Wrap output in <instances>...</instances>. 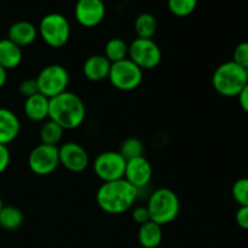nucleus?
I'll return each instance as SVG.
<instances>
[{
    "instance_id": "bb28decb",
    "label": "nucleus",
    "mask_w": 248,
    "mask_h": 248,
    "mask_svg": "<svg viewBox=\"0 0 248 248\" xmlns=\"http://www.w3.org/2000/svg\"><path fill=\"white\" fill-rule=\"evenodd\" d=\"M232 61L242 68L248 67V41H242L235 47Z\"/></svg>"
},
{
    "instance_id": "b1692460",
    "label": "nucleus",
    "mask_w": 248,
    "mask_h": 248,
    "mask_svg": "<svg viewBox=\"0 0 248 248\" xmlns=\"http://www.w3.org/2000/svg\"><path fill=\"white\" fill-rule=\"evenodd\" d=\"M144 144L140 140L136 137L126 138L120 145L119 153L124 156V159L127 160L135 159V157L144 156Z\"/></svg>"
},
{
    "instance_id": "6ab92c4d",
    "label": "nucleus",
    "mask_w": 248,
    "mask_h": 248,
    "mask_svg": "<svg viewBox=\"0 0 248 248\" xmlns=\"http://www.w3.org/2000/svg\"><path fill=\"white\" fill-rule=\"evenodd\" d=\"M162 228L156 223L149 222L140 225L138 229V242L143 248H156L162 242Z\"/></svg>"
},
{
    "instance_id": "a878e982",
    "label": "nucleus",
    "mask_w": 248,
    "mask_h": 248,
    "mask_svg": "<svg viewBox=\"0 0 248 248\" xmlns=\"http://www.w3.org/2000/svg\"><path fill=\"white\" fill-rule=\"evenodd\" d=\"M232 195L240 206H248V177L237 179L232 184Z\"/></svg>"
},
{
    "instance_id": "c85d7f7f",
    "label": "nucleus",
    "mask_w": 248,
    "mask_h": 248,
    "mask_svg": "<svg viewBox=\"0 0 248 248\" xmlns=\"http://www.w3.org/2000/svg\"><path fill=\"white\" fill-rule=\"evenodd\" d=\"M131 216H132V219L140 225L144 224V223L150 220V216L149 212H148L147 206H137V207H135L132 210Z\"/></svg>"
},
{
    "instance_id": "9b49d317",
    "label": "nucleus",
    "mask_w": 248,
    "mask_h": 248,
    "mask_svg": "<svg viewBox=\"0 0 248 248\" xmlns=\"http://www.w3.org/2000/svg\"><path fill=\"white\" fill-rule=\"evenodd\" d=\"M60 165L73 173L84 172L90 165V156L82 145L67 142L58 148Z\"/></svg>"
},
{
    "instance_id": "f8f14e48",
    "label": "nucleus",
    "mask_w": 248,
    "mask_h": 248,
    "mask_svg": "<svg viewBox=\"0 0 248 248\" xmlns=\"http://www.w3.org/2000/svg\"><path fill=\"white\" fill-rule=\"evenodd\" d=\"M74 15L80 26L93 28L101 24L106 17V5L103 0H78Z\"/></svg>"
},
{
    "instance_id": "72a5a7b5",
    "label": "nucleus",
    "mask_w": 248,
    "mask_h": 248,
    "mask_svg": "<svg viewBox=\"0 0 248 248\" xmlns=\"http://www.w3.org/2000/svg\"><path fill=\"white\" fill-rule=\"evenodd\" d=\"M2 200H1V198H0V211H1V208H2Z\"/></svg>"
},
{
    "instance_id": "2eb2a0df",
    "label": "nucleus",
    "mask_w": 248,
    "mask_h": 248,
    "mask_svg": "<svg viewBox=\"0 0 248 248\" xmlns=\"http://www.w3.org/2000/svg\"><path fill=\"white\" fill-rule=\"evenodd\" d=\"M38 35V28L28 21L15 22L10 26L9 31H7V39L21 48L33 44Z\"/></svg>"
},
{
    "instance_id": "4468645a",
    "label": "nucleus",
    "mask_w": 248,
    "mask_h": 248,
    "mask_svg": "<svg viewBox=\"0 0 248 248\" xmlns=\"http://www.w3.org/2000/svg\"><path fill=\"white\" fill-rule=\"evenodd\" d=\"M111 63L104 55H92L82 65V73L90 81L98 82L108 79Z\"/></svg>"
},
{
    "instance_id": "ddd939ff",
    "label": "nucleus",
    "mask_w": 248,
    "mask_h": 248,
    "mask_svg": "<svg viewBox=\"0 0 248 248\" xmlns=\"http://www.w3.org/2000/svg\"><path fill=\"white\" fill-rule=\"evenodd\" d=\"M153 178V167L144 156L135 157L126 161L124 179L138 190L149 186Z\"/></svg>"
},
{
    "instance_id": "c756f323",
    "label": "nucleus",
    "mask_w": 248,
    "mask_h": 248,
    "mask_svg": "<svg viewBox=\"0 0 248 248\" xmlns=\"http://www.w3.org/2000/svg\"><path fill=\"white\" fill-rule=\"evenodd\" d=\"M235 222L241 229L248 230V206H240L235 215Z\"/></svg>"
},
{
    "instance_id": "7ed1b4c3",
    "label": "nucleus",
    "mask_w": 248,
    "mask_h": 248,
    "mask_svg": "<svg viewBox=\"0 0 248 248\" xmlns=\"http://www.w3.org/2000/svg\"><path fill=\"white\" fill-rule=\"evenodd\" d=\"M248 82L245 68L234 61H228L216 68L212 75L213 89L220 96L237 97Z\"/></svg>"
},
{
    "instance_id": "0eeeda50",
    "label": "nucleus",
    "mask_w": 248,
    "mask_h": 248,
    "mask_svg": "<svg viewBox=\"0 0 248 248\" xmlns=\"http://www.w3.org/2000/svg\"><path fill=\"white\" fill-rule=\"evenodd\" d=\"M108 80L120 91H133L143 81V70L130 58L111 63Z\"/></svg>"
},
{
    "instance_id": "412c9836",
    "label": "nucleus",
    "mask_w": 248,
    "mask_h": 248,
    "mask_svg": "<svg viewBox=\"0 0 248 248\" xmlns=\"http://www.w3.org/2000/svg\"><path fill=\"white\" fill-rule=\"evenodd\" d=\"M23 224V213L15 206H2L0 211V227L5 230H17Z\"/></svg>"
},
{
    "instance_id": "1a4fd4ad",
    "label": "nucleus",
    "mask_w": 248,
    "mask_h": 248,
    "mask_svg": "<svg viewBox=\"0 0 248 248\" xmlns=\"http://www.w3.org/2000/svg\"><path fill=\"white\" fill-rule=\"evenodd\" d=\"M92 166L96 176L106 183L124 178L126 160L119 152L108 150L97 155Z\"/></svg>"
},
{
    "instance_id": "f257e3e1",
    "label": "nucleus",
    "mask_w": 248,
    "mask_h": 248,
    "mask_svg": "<svg viewBox=\"0 0 248 248\" xmlns=\"http://www.w3.org/2000/svg\"><path fill=\"white\" fill-rule=\"evenodd\" d=\"M140 190L126 179L106 182L98 188L96 201L98 207L108 215H123L135 205Z\"/></svg>"
},
{
    "instance_id": "aec40b11",
    "label": "nucleus",
    "mask_w": 248,
    "mask_h": 248,
    "mask_svg": "<svg viewBox=\"0 0 248 248\" xmlns=\"http://www.w3.org/2000/svg\"><path fill=\"white\" fill-rule=\"evenodd\" d=\"M157 31L156 18L149 12H143L138 15L135 21V31L137 38L153 39Z\"/></svg>"
},
{
    "instance_id": "9d476101",
    "label": "nucleus",
    "mask_w": 248,
    "mask_h": 248,
    "mask_svg": "<svg viewBox=\"0 0 248 248\" xmlns=\"http://www.w3.org/2000/svg\"><path fill=\"white\" fill-rule=\"evenodd\" d=\"M28 166L36 176H48L60 166L58 147L39 144L34 148L28 156Z\"/></svg>"
},
{
    "instance_id": "393cba45",
    "label": "nucleus",
    "mask_w": 248,
    "mask_h": 248,
    "mask_svg": "<svg viewBox=\"0 0 248 248\" xmlns=\"http://www.w3.org/2000/svg\"><path fill=\"white\" fill-rule=\"evenodd\" d=\"M199 0H167L170 12L177 17H186L195 11Z\"/></svg>"
},
{
    "instance_id": "cd10ccee",
    "label": "nucleus",
    "mask_w": 248,
    "mask_h": 248,
    "mask_svg": "<svg viewBox=\"0 0 248 248\" xmlns=\"http://www.w3.org/2000/svg\"><path fill=\"white\" fill-rule=\"evenodd\" d=\"M18 91L24 98H28V97L34 96V94L39 93V89H38V84H36L35 79H24L23 81L19 84L18 86Z\"/></svg>"
},
{
    "instance_id": "2f4dec72",
    "label": "nucleus",
    "mask_w": 248,
    "mask_h": 248,
    "mask_svg": "<svg viewBox=\"0 0 248 248\" xmlns=\"http://www.w3.org/2000/svg\"><path fill=\"white\" fill-rule=\"evenodd\" d=\"M237 98H239V104L240 107H241L242 110H244L246 114H248V82L246 86L244 87V90L240 92Z\"/></svg>"
},
{
    "instance_id": "473e14b6",
    "label": "nucleus",
    "mask_w": 248,
    "mask_h": 248,
    "mask_svg": "<svg viewBox=\"0 0 248 248\" xmlns=\"http://www.w3.org/2000/svg\"><path fill=\"white\" fill-rule=\"evenodd\" d=\"M7 70L4 69V68L0 65V89L4 87V85L6 84V79H7Z\"/></svg>"
},
{
    "instance_id": "6e6552de",
    "label": "nucleus",
    "mask_w": 248,
    "mask_h": 248,
    "mask_svg": "<svg viewBox=\"0 0 248 248\" xmlns=\"http://www.w3.org/2000/svg\"><path fill=\"white\" fill-rule=\"evenodd\" d=\"M128 58L142 70H149L160 64L162 52L153 39L136 38L128 45Z\"/></svg>"
},
{
    "instance_id": "dca6fc26",
    "label": "nucleus",
    "mask_w": 248,
    "mask_h": 248,
    "mask_svg": "<svg viewBox=\"0 0 248 248\" xmlns=\"http://www.w3.org/2000/svg\"><path fill=\"white\" fill-rule=\"evenodd\" d=\"M21 123L16 114L7 108H0V144L7 145L19 135Z\"/></svg>"
},
{
    "instance_id": "5701e85b",
    "label": "nucleus",
    "mask_w": 248,
    "mask_h": 248,
    "mask_svg": "<svg viewBox=\"0 0 248 248\" xmlns=\"http://www.w3.org/2000/svg\"><path fill=\"white\" fill-rule=\"evenodd\" d=\"M63 133H64V130L58 124L47 119V120L44 121L40 128L41 143L57 147V144H60L61 140H62Z\"/></svg>"
},
{
    "instance_id": "423d86ee",
    "label": "nucleus",
    "mask_w": 248,
    "mask_h": 248,
    "mask_svg": "<svg viewBox=\"0 0 248 248\" xmlns=\"http://www.w3.org/2000/svg\"><path fill=\"white\" fill-rule=\"evenodd\" d=\"M39 93L44 94L48 99L68 91L69 73L63 65L50 64L44 67L35 78Z\"/></svg>"
},
{
    "instance_id": "4be33fe9",
    "label": "nucleus",
    "mask_w": 248,
    "mask_h": 248,
    "mask_svg": "<svg viewBox=\"0 0 248 248\" xmlns=\"http://www.w3.org/2000/svg\"><path fill=\"white\" fill-rule=\"evenodd\" d=\"M104 56L110 63L120 62L128 58V45L120 38H113L107 41L104 47Z\"/></svg>"
},
{
    "instance_id": "7c9ffc66",
    "label": "nucleus",
    "mask_w": 248,
    "mask_h": 248,
    "mask_svg": "<svg viewBox=\"0 0 248 248\" xmlns=\"http://www.w3.org/2000/svg\"><path fill=\"white\" fill-rule=\"evenodd\" d=\"M10 160H11V155H10L7 145L0 144V174L6 171L10 165Z\"/></svg>"
},
{
    "instance_id": "f704fd0d",
    "label": "nucleus",
    "mask_w": 248,
    "mask_h": 248,
    "mask_svg": "<svg viewBox=\"0 0 248 248\" xmlns=\"http://www.w3.org/2000/svg\"><path fill=\"white\" fill-rule=\"evenodd\" d=\"M245 72H246V77H247V80H248V67L245 68Z\"/></svg>"
},
{
    "instance_id": "a211bd4d",
    "label": "nucleus",
    "mask_w": 248,
    "mask_h": 248,
    "mask_svg": "<svg viewBox=\"0 0 248 248\" xmlns=\"http://www.w3.org/2000/svg\"><path fill=\"white\" fill-rule=\"evenodd\" d=\"M23 58V52L19 46L9 39L0 40V65L4 69L11 70L18 67Z\"/></svg>"
},
{
    "instance_id": "f3484780",
    "label": "nucleus",
    "mask_w": 248,
    "mask_h": 248,
    "mask_svg": "<svg viewBox=\"0 0 248 248\" xmlns=\"http://www.w3.org/2000/svg\"><path fill=\"white\" fill-rule=\"evenodd\" d=\"M48 107H50V99L44 94L36 93L26 98L23 109L27 118L35 123H40L48 119Z\"/></svg>"
},
{
    "instance_id": "20e7f679",
    "label": "nucleus",
    "mask_w": 248,
    "mask_h": 248,
    "mask_svg": "<svg viewBox=\"0 0 248 248\" xmlns=\"http://www.w3.org/2000/svg\"><path fill=\"white\" fill-rule=\"evenodd\" d=\"M150 220L159 225H166L173 222L181 211L179 198L169 188H159L152 193L147 203Z\"/></svg>"
},
{
    "instance_id": "f03ea898",
    "label": "nucleus",
    "mask_w": 248,
    "mask_h": 248,
    "mask_svg": "<svg viewBox=\"0 0 248 248\" xmlns=\"http://www.w3.org/2000/svg\"><path fill=\"white\" fill-rule=\"evenodd\" d=\"M86 118V107L77 93L65 91L50 99L48 119L55 121L63 130H75Z\"/></svg>"
},
{
    "instance_id": "39448f33",
    "label": "nucleus",
    "mask_w": 248,
    "mask_h": 248,
    "mask_svg": "<svg viewBox=\"0 0 248 248\" xmlns=\"http://www.w3.org/2000/svg\"><path fill=\"white\" fill-rule=\"evenodd\" d=\"M38 34L50 47H63L69 41L70 23L65 16L58 12H51L41 18Z\"/></svg>"
}]
</instances>
